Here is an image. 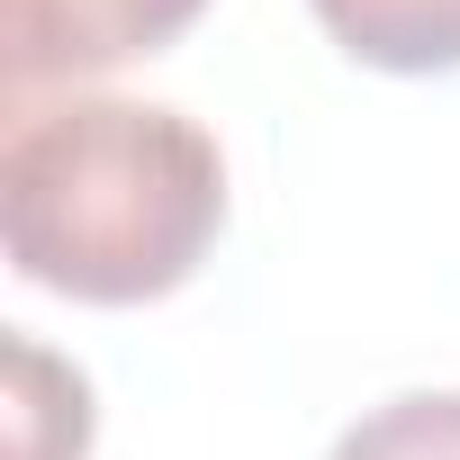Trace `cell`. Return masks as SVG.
<instances>
[{
	"label": "cell",
	"mask_w": 460,
	"mask_h": 460,
	"mask_svg": "<svg viewBox=\"0 0 460 460\" xmlns=\"http://www.w3.org/2000/svg\"><path fill=\"white\" fill-rule=\"evenodd\" d=\"M0 361H10V460H82L91 451V379L28 334L0 343Z\"/></svg>",
	"instance_id": "277c9868"
},
{
	"label": "cell",
	"mask_w": 460,
	"mask_h": 460,
	"mask_svg": "<svg viewBox=\"0 0 460 460\" xmlns=\"http://www.w3.org/2000/svg\"><path fill=\"white\" fill-rule=\"evenodd\" d=\"M226 226V154L163 100L73 91L19 109L0 145V244L10 271L82 298L145 307L181 289Z\"/></svg>",
	"instance_id": "6da1fadb"
},
{
	"label": "cell",
	"mask_w": 460,
	"mask_h": 460,
	"mask_svg": "<svg viewBox=\"0 0 460 460\" xmlns=\"http://www.w3.org/2000/svg\"><path fill=\"white\" fill-rule=\"evenodd\" d=\"M370 73H460V0H307Z\"/></svg>",
	"instance_id": "3957f363"
},
{
	"label": "cell",
	"mask_w": 460,
	"mask_h": 460,
	"mask_svg": "<svg viewBox=\"0 0 460 460\" xmlns=\"http://www.w3.org/2000/svg\"><path fill=\"white\" fill-rule=\"evenodd\" d=\"M208 0H0V73L28 109L37 82H82L118 73L154 46H172Z\"/></svg>",
	"instance_id": "7a4b0ae2"
},
{
	"label": "cell",
	"mask_w": 460,
	"mask_h": 460,
	"mask_svg": "<svg viewBox=\"0 0 460 460\" xmlns=\"http://www.w3.org/2000/svg\"><path fill=\"white\" fill-rule=\"evenodd\" d=\"M325 460H460V388H415L370 406Z\"/></svg>",
	"instance_id": "5b68a950"
}]
</instances>
